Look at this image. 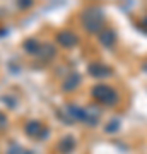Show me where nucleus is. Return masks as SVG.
<instances>
[{"label":"nucleus","mask_w":147,"mask_h":154,"mask_svg":"<svg viewBox=\"0 0 147 154\" xmlns=\"http://www.w3.org/2000/svg\"><path fill=\"white\" fill-rule=\"evenodd\" d=\"M104 22V14L99 7H87L86 11L82 12V24L86 31L89 33H99L103 29Z\"/></svg>","instance_id":"1"},{"label":"nucleus","mask_w":147,"mask_h":154,"mask_svg":"<svg viewBox=\"0 0 147 154\" xmlns=\"http://www.w3.org/2000/svg\"><path fill=\"white\" fill-rule=\"evenodd\" d=\"M75 149V139L72 137V135H65L63 139H60V142H58V151L62 154H69L72 152Z\"/></svg>","instance_id":"8"},{"label":"nucleus","mask_w":147,"mask_h":154,"mask_svg":"<svg viewBox=\"0 0 147 154\" xmlns=\"http://www.w3.org/2000/svg\"><path fill=\"white\" fill-rule=\"evenodd\" d=\"M17 5L21 7V9H27V7L33 5V2H31V0H19V2H17Z\"/></svg>","instance_id":"15"},{"label":"nucleus","mask_w":147,"mask_h":154,"mask_svg":"<svg viewBox=\"0 0 147 154\" xmlns=\"http://www.w3.org/2000/svg\"><path fill=\"white\" fill-rule=\"evenodd\" d=\"M24 50H26L27 53H31V55H38V51H39V46H41V43H38L36 39H26L24 41Z\"/></svg>","instance_id":"12"},{"label":"nucleus","mask_w":147,"mask_h":154,"mask_svg":"<svg viewBox=\"0 0 147 154\" xmlns=\"http://www.w3.org/2000/svg\"><path fill=\"white\" fill-rule=\"evenodd\" d=\"M5 125H7V116L0 111V128H4Z\"/></svg>","instance_id":"16"},{"label":"nucleus","mask_w":147,"mask_h":154,"mask_svg":"<svg viewBox=\"0 0 147 154\" xmlns=\"http://www.w3.org/2000/svg\"><path fill=\"white\" fill-rule=\"evenodd\" d=\"M24 132H26L29 137L46 139V137H48V134H50V130L43 125V123H41V122L31 120V122H27V123H26V127H24Z\"/></svg>","instance_id":"4"},{"label":"nucleus","mask_w":147,"mask_h":154,"mask_svg":"<svg viewBox=\"0 0 147 154\" xmlns=\"http://www.w3.org/2000/svg\"><path fill=\"white\" fill-rule=\"evenodd\" d=\"M140 26H142V28H144V29L147 31V17H145V19H144V21L140 22Z\"/></svg>","instance_id":"17"},{"label":"nucleus","mask_w":147,"mask_h":154,"mask_svg":"<svg viewBox=\"0 0 147 154\" xmlns=\"http://www.w3.org/2000/svg\"><path fill=\"white\" fill-rule=\"evenodd\" d=\"M91 93H93V98H96L99 103H103L106 106H111V105H116L118 103V93L115 89H111L109 86H106V84L94 86Z\"/></svg>","instance_id":"2"},{"label":"nucleus","mask_w":147,"mask_h":154,"mask_svg":"<svg viewBox=\"0 0 147 154\" xmlns=\"http://www.w3.org/2000/svg\"><path fill=\"white\" fill-rule=\"evenodd\" d=\"M60 116L67 123H72V122H84L86 120V108L77 105H65L63 110H60Z\"/></svg>","instance_id":"3"},{"label":"nucleus","mask_w":147,"mask_h":154,"mask_svg":"<svg viewBox=\"0 0 147 154\" xmlns=\"http://www.w3.org/2000/svg\"><path fill=\"white\" fill-rule=\"evenodd\" d=\"M38 57L41 60H50L55 57V46L51 43H43L39 46V51H38Z\"/></svg>","instance_id":"10"},{"label":"nucleus","mask_w":147,"mask_h":154,"mask_svg":"<svg viewBox=\"0 0 147 154\" xmlns=\"http://www.w3.org/2000/svg\"><path fill=\"white\" fill-rule=\"evenodd\" d=\"M57 43L63 46V48H72V46H75L79 43V36L75 33H72V31H60V33L57 34Z\"/></svg>","instance_id":"5"},{"label":"nucleus","mask_w":147,"mask_h":154,"mask_svg":"<svg viewBox=\"0 0 147 154\" xmlns=\"http://www.w3.org/2000/svg\"><path fill=\"white\" fill-rule=\"evenodd\" d=\"M7 154H31V151H27V149H24L22 146L12 142L11 146H9V149H7Z\"/></svg>","instance_id":"13"},{"label":"nucleus","mask_w":147,"mask_h":154,"mask_svg":"<svg viewBox=\"0 0 147 154\" xmlns=\"http://www.w3.org/2000/svg\"><path fill=\"white\" fill-rule=\"evenodd\" d=\"M99 120V110L96 108V106H89V108H86V123L87 125H96Z\"/></svg>","instance_id":"11"},{"label":"nucleus","mask_w":147,"mask_h":154,"mask_svg":"<svg viewBox=\"0 0 147 154\" xmlns=\"http://www.w3.org/2000/svg\"><path fill=\"white\" fill-rule=\"evenodd\" d=\"M79 84H81V75H79L77 72H70V75H69L65 81H63V86H62V89L69 93V91H74V89H75Z\"/></svg>","instance_id":"9"},{"label":"nucleus","mask_w":147,"mask_h":154,"mask_svg":"<svg viewBox=\"0 0 147 154\" xmlns=\"http://www.w3.org/2000/svg\"><path fill=\"white\" fill-rule=\"evenodd\" d=\"M87 70H89V75L96 77V79H103V77L111 75V67L104 65V63H98V62L91 63V65L87 67Z\"/></svg>","instance_id":"6"},{"label":"nucleus","mask_w":147,"mask_h":154,"mask_svg":"<svg viewBox=\"0 0 147 154\" xmlns=\"http://www.w3.org/2000/svg\"><path fill=\"white\" fill-rule=\"evenodd\" d=\"M118 123H120L118 120L109 122V123H108V127H106V132H116V130H118Z\"/></svg>","instance_id":"14"},{"label":"nucleus","mask_w":147,"mask_h":154,"mask_svg":"<svg viewBox=\"0 0 147 154\" xmlns=\"http://www.w3.org/2000/svg\"><path fill=\"white\" fill-rule=\"evenodd\" d=\"M98 38H99V43L103 45V46L109 48V46H113L115 41H116V34H115L113 29L103 28V29H101V31L98 33Z\"/></svg>","instance_id":"7"}]
</instances>
